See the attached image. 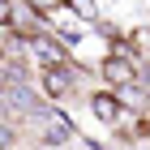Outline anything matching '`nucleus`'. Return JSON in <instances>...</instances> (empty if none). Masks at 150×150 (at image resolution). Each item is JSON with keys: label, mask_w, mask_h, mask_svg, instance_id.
<instances>
[{"label": "nucleus", "mask_w": 150, "mask_h": 150, "mask_svg": "<svg viewBox=\"0 0 150 150\" xmlns=\"http://www.w3.org/2000/svg\"><path fill=\"white\" fill-rule=\"evenodd\" d=\"M120 103L125 107H142L146 103V86H125V90H120Z\"/></svg>", "instance_id": "obj_8"}, {"label": "nucleus", "mask_w": 150, "mask_h": 150, "mask_svg": "<svg viewBox=\"0 0 150 150\" xmlns=\"http://www.w3.org/2000/svg\"><path fill=\"white\" fill-rule=\"evenodd\" d=\"M4 81H9V86H30V81H26V69H22V60H4Z\"/></svg>", "instance_id": "obj_7"}, {"label": "nucleus", "mask_w": 150, "mask_h": 150, "mask_svg": "<svg viewBox=\"0 0 150 150\" xmlns=\"http://www.w3.org/2000/svg\"><path fill=\"white\" fill-rule=\"evenodd\" d=\"M90 112H94V120H103V125H112L116 116H120V94H94L90 99Z\"/></svg>", "instance_id": "obj_3"}, {"label": "nucleus", "mask_w": 150, "mask_h": 150, "mask_svg": "<svg viewBox=\"0 0 150 150\" xmlns=\"http://www.w3.org/2000/svg\"><path fill=\"white\" fill-rule=\"evenodd\" d=\"M142 86H146V90H150V69H142Z\"/></svg>", "instance_id": "obj_11"}, {"label": "nucleus", "mask_w": 150, "mask_h": 150, "mask_svg": "<svg viewBox=\"0 0 150 150\" xmlns=\"http://www.w3.org/2000/svg\"><path fill=\"white\" fill-rule=\"evenodd\" d=\"M69 137H73V125L64 120V116H56V120L47 125V133H43V142H47V146H64Z\"/></svg>", "instance_id": "obj_5"}, {"label": "nucleus", "mask_w": 150, "mask_h": 150, "mask_svg": "<svg viewBox=\"0 0 150 150\" xmlns=\"http://www.w3.org/2000/svg\"><path fill=\"white\" fill-rule=\"evenodd\" d=\"M43 86H47V94L52 99H60V94H69V86H73V77L64 69H47V77H43Z\"/></svg>", "instance_id": "obj_6"}, {"label": "nucleus", "mask_w": 150, "mask_h": 150, "mask_svg": "<svg viewBox=\"0 0 150 150\" xmlns=\"http://www.w3.org/2000/svg\"><path fill=\"white\" fill-rule=\"evenodd\" d=\"M103 77L112 81V86H133V77H142V69H137V64H129L125 56H112V60L103 64Z\"/></svg>", "instance_id": "obj_1"}, {"label": "nucleus", "mask_w": 150, "mask_h": 150, "mask_svg": "<svg viewBox=\"0 0 150 150\" xmlns=\"http://www.w3.org/2000/svg\"><path fill=\"white\" fill-rule=\"evenodd\" d=\"M73 9H77L81 17H94V0H73Z\"/></svg>", "instance_id": "obj_9"}, {"label": "nucleus", "mask_w": 150, "mask_h": 150, "mask_svg": "<svg viewBox=\"0 0 150 150\" xmlns=\"http://www.w3.org/2000/svg\"><path fill=\"white\" fill-rule=\"evenodd\" d=\"M30 9H43V13H52V9H56V0H30Z\"/></svg>", "instance_id": "obj_10"}, {"label": "nucleus", "mask_w": 150, "mask_h": 150, "mask_svg": "<svg viewBox=\"0 0 150 150\" xmlns=\"http://www.w3.org/2000/svg\"><path fill=\"white\" fill-rule=\"evenodd\" d=\"M30 56H39L47 64V69H56V64H64V52H60L56 43H47V39H30V47H26Z\"/></svg>", "instance_id": "obj_4"}, {"label": "nucleus", "mask_w": 150, "mask_h": 150, "mask_svg": "<svg viewBox=\"0 0 150 150\" xmlns=\"http://www.w3.org/2000/svg\"><path fill=\"white\" fill-rule=\"evenodd\" d=\"M13 112H39V94H35V86H9V116Z\"/></svg>", "instance_id": "obj_2"}]
</instances>
